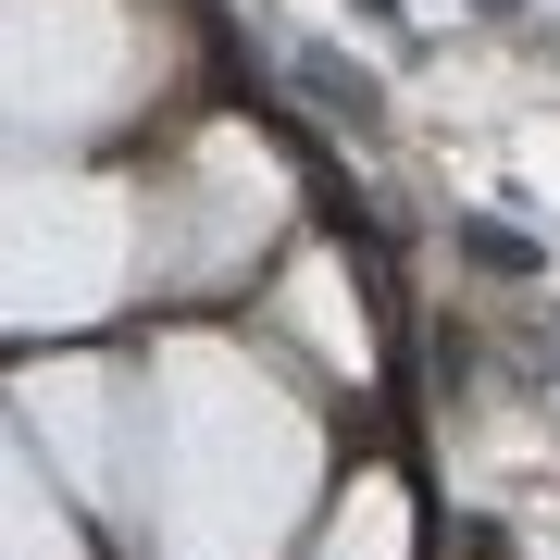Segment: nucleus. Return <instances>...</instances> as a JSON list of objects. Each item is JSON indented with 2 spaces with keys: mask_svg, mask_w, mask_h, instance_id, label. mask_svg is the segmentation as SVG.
Wrapping results in <instances>:
<instances>
[{
  "mask_svg": "<svg viewBox=\"0 0 560 560\" xmlns=\"http://www.w3.org/2000/svg\"><path fill=\"white\" fill-rule=\"evenodd\" d=\"M460 249H474V261H499V275H536V249L499 237V224H460Z\"/></svg>",
  "mask_w": 560,
  "mask_h": 560,
  "instance_id": "obj_1",
  "label": "nucleus"
}]
</instances>
